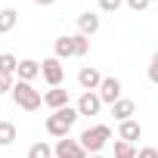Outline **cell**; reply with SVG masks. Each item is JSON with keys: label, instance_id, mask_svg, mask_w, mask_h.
I'll list each match as a JSON object with an SVG mask.
<instances>
[{"label": "cell", "instance_id": "cell-15", "mask_svg": "<svg viewBox=\"0 0 158 158\" xmlns=\"http://www.w3.org/2000/svg\"><path fill=\"white\" fill-rule=\"evenodd\" d=\"M16 25H19V10L3 6V10H0V34H10Z\"/></svg>", "mask_w": 158, "mask_h": 158}, {"label": "cell", "instance_id": "cell-11", "mask_svg": "<svg viewBox=\"0 0 158 158\" xmlns=\"http://www.w3.org/2000/svg\"><path fill=\"white\" fill-rule=\"evenodd\" d=\"M139 136H143L139 121H133V118H130V121H121V124H118V139H124V143H130V146H133Z\"/></svg>", "mask_w": 158, "mask_h": 158}, {"label": "cell", "instance_id": "cell-25", "mask_svg": "<svg viewBox=\"0 0 158 158\" xmlns=\"http://www.w3.org/2000/svg\"><path fill=\"white\" fill-rule=\"evenodd\" d=\"M136 158H158V149L155 146H143V149H136Z\"/></svg>", "mask_w": 158, "mask_h": 158}, {"label": "cell", "instance_id": "cell-5", "mask_svg": "<svg viewBox=\"0 0 158 158\" xmlns=\"http://www.w3.org/2000/svg\"><path fill=\"white\" fill-rule=\"evenodd\" d=\"M53 158H87V149L81 146V139H59L53 146Z\"/></svg>", "mask_w": 158, "mask_h": 158}, {"label": "cell", "instance_id": "cell-13", "mask_svg": "<svg viewBox=\"0 0 158 158\" xmlns=\"http://www.w3.org/2000/svg\"><path fill=\"white\" fill-rule=\"evenodd\" d=\"M133 112H136V102L133 99H127V96H121L115 106H112V115H115V121L121 124V121H130L133 118Z\"/></svg>", "mask_w": 158, "mask_h": 158}, {"label": "cell", "instance_id": "cell-26", "mask_svg": "<svg viewBox=\"0 0 158 158\" xmlns=\"http://www.w3.org/2000/svg\"><path fill=\"white\" fill-rule=\"evenodd\" d=\"M31 3H34V6H53L56 0H31Z\"/></svg>", "mask_w": 158, "mask_h": 158}, {"label": "cell", "instance_id": "cell-3", "mask_svg": "<svg viewBox=\"0 0 158 158\" xmlns=\"http://www.w3.org/2000/svg\"><path fill=\"white\" fill-rule=\"evenodd\" d=\"M77 139H81V146L87 149V155H99V149H106V143L112 139V130L106 124H96V127H87Z\"/></svg>", "mask_w": 158, "mask_h": 158}, {"label": "cell", "instance_id": "cell-19", "mask_svg": "<svg viewBox=\"0 0 158 158\" xmlns=\"http://www.w3.org/2000/svg\"><path fill=\"white\" fill-rule=\"evenodd\" d=\"M28 158H53V146H47V143H34V146L28 149Z\"/></svg>", "mask_w": 158, "mask_h": 158}, {"label": "cell", "instance_id": "cell-2", "mask_svg": "<svg viewBox=\"0 0 158 158\" xmlns=\"http://www.w3.org/2000/svg\"><path fill=\"white\" fill-rule=\"evenodd\" d=\"M13 99H16V106L25 109V112H37V109L44 106L40 90H34V84H28V81H16V87H13Z\"/></svg>", "mask_w": 158, "mask_h": 158}, {"label": "cell", "instance_id": "cell-10", "mask_svg": "<svg viewBox=\"0 0 158 158\" xmlns=\"http://www.w3.org/2000/svg\"><path fill=\"white\" fill-rule=\"evenodd\" d=\"M44 106H50L53 112L65 109V106H68V90H62V87H50V90L44 93Z\"/></svg>", "mask_w": 158, "mask_h": 158}, {"label": "cell", "instance_id": "cell-27", "mask_svg": "<svg viewBox=\"0 0 158 158\" xmlns=\"http://www.w3.org/2000/svg\"><path fill=\"white\" fill-rule=\"evenodd\" d=\"M90 158H102V155H90Z\"/></svg>", "mask_w": 158, "mask_h": 158}, {"label": "cell", "instance_id": "cell-12", "mask_svg": "<svg viewBox=\"0 0 158 158\" xmlns=\"http://www.w3.org/2000/svg\"><path fill=\"white\" fill-rule=\"evenodd\" d=\"M40 74V62L37 59H19V71H16V81H34Z\"/></svg>", "mask_w": 158, "mask_h": 158}, {"label": "cell", "instance_id": "cell-20", "mask_svg": "<svg viewBox=\"0 0 158 158\" xmlns=\"http://www.w3.org/2000/svg\"><path fill=\"white\" fill-rule=\"evenodd\" d=\"M115 158H136V149L124 139H115Z\"/></svg>", "mask_w": 158, "mask_h": 158}, {"label": "cell", "instance_id": "cell-1", "mask_svg": "<svg viewBox=\"0 0 158 158\" xmlns=\"http://www.w3.org/2000/svg\"><path fill=\"white\" fill-rule=\"evenodd\" d=\"M77 118H81L77 109H74V106H65V109H59V112H53V115L47 118V133L56 136V139H65V136L71 133V127H74Z\"/></svg>", "mask_w": 158, "mask_h": 158}, {"label": "cell", "instance_id": "cell-6", "mask_svg": "<svg viewBox=\"0 0 158 158\" xmlns=\"http://www.w3.org/2000/svg\"><path fill=\"white\" fill-rule=\"evenodd\" d=\"M121 81H118V77H102V84H99V99H102V106H115L118 99H121Z\"/></svg>", "mask_w": 158, "mask_h": 158}, {"label": "cell", "instance_id": "cell-8", "mask_svg": "<svg viewBox=\"0 0 158 158\" xmlns=\"http://www.w3.org/2000/svg\"><path fill=\"white\" fill-rule=\"evenodd\" d=\"M77 115H99V109H102V99H99V93L93 90V93H81V99H77Z\"/></svg>", "mask_w": 158, "mask_h": 158}, {"label": "cell", "instance_id": "cell-16", "mask_svg": "<svg viewBox=\"0 0 158 158\" xmlns=\"http://www.w3.org/2000/svg\"><path fill=\"white\" fill-rule=\"evenodd\" d=\"M0 71L16 77V71H19V59H16L13 53H0Z\"/></svg>", "mask_w": 158, "mask_h": 158}, {"label": "cell", "instance_id": "cell-17", "mask_svg": "<svg viewBox=\"0 0 158 158\" xmlns=\"http://www.w3.org/2000/svg\"><path fill=\"white\" fill-rule=\"evenodd\" d=\"M71 40H74V56H77V59L90 53V37H84L81 31H77V34H71Z\"/></svg>", "mask_w": 158, "mask_h": 158}, {"label": "cell", "instance_id": "cell-4", "mask_svg": "<svg viewBox=\"0 0 158 158\" xmlns=\"http://www.w3.org/2000/svg\"><path fill=\"white\" fill-rule=\"evenodd\" d=\"M40 74H44V81H47L50 87H62V81H65V65H62V59H56V56L44 59V62H40Z\"/></svg>", "mask_w": 158, "mask_h": 158}, {"label": "cell", "instance_id": "cell-7", "mask_svg": "<svg viewBox=\"0 0 158 158\" xmlns=\"http://www.w3.org/2000/svg\"><path fill=\"white\" fill-rule=\"evenodd\" d=\"M77 84H81L84 93H93V90H99V84H102V74H99L93 65H84L81 71H77Z\"/></svg>", "mask_w": 158, "mask_h": 158}, {"label": "cell", "instance_id": "cell-14", "mask_svg": "<svg viewBox=\"0 0 158 158\" xmlns=\"http://www.w3.org/2000/svg\"><path fill=\"white\" fill-rule=\"evenodd\" d=\"M53 56H56V59H71V56H74V40H71V34L56 37V44H53Z\"/></svg>", "mask_w": 158, "mask_h": 158}, {"label": "cell", "instance_id": "cell-9", "mask_svg": "<svg viewBox=\"0 0 158 158\" xmlns=\"http://www.w3.org/2000/svg\"><path fill=\"white\" fill-rule=\"evenodd\" d=\"M99 25H102V22H99V16H96V13H90V10L77 16V31H81L84 37H93V34L99 31Z\"/></svg>", "mask_w": 158, "mask_h": 158}, {"label": "cell", "instance_id": "cell-24", "mask_svg": "<svg viewBox=\"0 0 158 158\" xmlns=\"http://www.w3.org/2000/svg\"><path fill=\"white\" fill-rule=\"evenodd\" d=\"M149 3H152V0H127V6H130L133 13H146V10H149Z\"/></svg>", "mask_w": 158, "mask_h": 158}, {"label": "cell", "instance_id": "cell-18", "mask_svg": "<svg viewBox=\"0 0 158 158\" xmlns=\"http://www.w3.org/2000/svg\"><path fill=\"white\" fill-rule=\"evenodd\" d=\"M16 139V124L13 121H0V146H10Z\"/></svg>", "mask_w": 158, "mask_h": 158}, {"label": "cell", "instance_id": "cell-23", "mask_svg": "<svg viewBox=\"0 0 158 158\" xmlns=\"http://www.w3.org/2000/svg\"><path fill=\"white\" fill-rule=\"evenodd\" d=\"M124 6V0H99V10L102 13H118Z\"/></svg>", "mask_w": 158, "mask_h": 158}, {"label": "cell", "instance_id": "cell-22", "mask_svg": "<svg viewBox=\"0 0 158 158\" xmlns=\"http://www.w3.org/2000/svg\"><path fill=\"white\" fill-rule=\"evenodd\" d=\"M13 87H16V77L0 71V93H13Z\"/></svg>", "mask_w": 158, "mask_h": 158}, {"label": "cell", "instance_id": "cell-21", "mask_svg": "<svg viewBox=\"0 0 158 158\" xmlns=\"http://www.w3.org/2000/svg\"><path fill=\"white\" fill-rule=\"evenodd\" d=\"M149 81L158 87V50L152 53V59H149Z\"/></svg>", "mask_w": 158, "mask_h": 158}]
</instances>
